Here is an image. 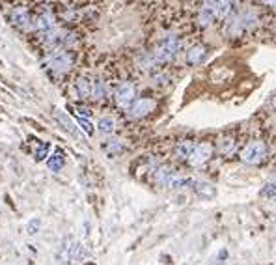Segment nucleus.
Wrapping results in <instances>:
<instances>
[{"mask_svg": "<svg viewBox=\"0 0 276 265\" xmlns=\"http://www.w3.org/2000/svg\"><path fill=\"white\" fill-rule=\"evenodd\" d=\"M259 25V17L254 12H244L241 15H233L230 21H228V34L230 36H239V34H244L256 28Z\"/></svg>", "mask_w": 276, "mask_h": 265, "instance_id": "f257e3e1", "label": "nucleus"}, {"mask_svg": "<svg viewBox=\"0 0 276 265\" xmlns=\"http://www.w3.org/2000/svg\"><path fill=\"white\" fill-rule=\"evenodd\" d=\"M43 66H45L47 69H51L54 75H64L75 66V54H73L71 51L60 49V51H56L54 54H51V58L47 60Z\"/></svg>", "mask_w": 276, "mask_h": 265, "instance_id": "f03ea898", "label": "nucleus"}, {"mask_svg": "<svg viewBox=\"0 0 276 265\" xmlns=\"http://www.w3.org/2000/svg\"><path fill=\"white\" fill-rule=\"evenodd\" d=\"M179 49H181V40H179L178 36L172 34V36L165 38V40L159 43L157 49L153 51V58L157 60V64H166V62L176 58Z\"/></svg>", "mask_w": 276, "mask_h": 265, "instance_id": "7ed1b4c3", "label": "nucleus"}, {"mask_svg": "<svg viewBox=\"0 0 276 265\" xmlns=\"http://www.w3.org/2000/svg\"><path fill=\"white\" fill-rule=\"evenodd\" d=\"M239 157H241V161L246 163V165H259V163H263L265 157H267V146H265V142H261V140H254V142L246 144V146L241 150Z\"/></svg>", "mask_w": 276, "mask_h": 265, "instance_id": "20e7f679", "label": "nucleus"}, {"mask_svg": "<svg viewBox=\"0 0 276 265\" xmlns=\"http://www.w3.org/2000/svg\"><path fill=\"white\" fill-rule=\"evenodd\" d=\"M12 23L15 27L25 30V32H30V30H36V17L30 14V10L25 6L14 8L12 10Z\"/></svg>", "mask_w": 276, "mask_h": 265, "instance_id": "39448f33", "label": "nucleus"}, {"mask_svg": "<svg viewBox=\"0 0 276 265\" xmlns=\"http://www.w3.org/2000/svg\"><path fill=\"white\" fill-rule=\"evenodd\" d=\"M157 108V101L152 99V97H142V99H136L129 108V118L132 119H140L146 118L148 114H152L153 110Z\"/></svg>", "mask_w": 276, "mask_h": 265, "instance_id": "423d86ee", "label": "nucleus"}, {"mask_svg": "<svg viewBox=\"0 0 276 265\" xmlns=\"http://www.w3.org/2000/svg\"><path fill=\"white\" fill-rule=\"evenodd\" d=\"M134 101H136V88H134V84L132 82L119 84L118 90H116V103H118V106L129 110Z\"/></svg>", "mask_w": 276, "mask_h": 265, "instance_id": "0eeeda50", "label": "nucleus"}, {"mask_svg": "<svg viewBox=\"0 0 276 265\" xmlns=\"http://www.w3.org/2000/svg\"><path fill=\"white\" fill-rule=\"evenodd\" d=\"M218 19V2H204L198 14V25L202 28L211 27Z\"/></svg>", "mask_w": 276, "mask_h": 265, "instance_id": "6e6552de", "label": "nucleus"}, {"mask_svg": "<svg viewBox=\"0 0 276 265\" xmlns=\"http://www.w3.org/2000/svg\"><path fill=\"white\" fill-rule=\"evenodd\" d=\"M211 157H213V146H211L209 142H202V144H196V146H194L191 157H189V163H191L192 166H202L205 165Z\"/></svg>", "mask_w": 276, "mask_h": 265, "instance_id": "1a4fd4ad", "label": "nucleus"}, {"mask_svg": "<svg viewBox=\"0 0 276 265\" xmlns=\"http://www.w3.org/2000/svg\"><path fill=\"white\" fill-rule=\"evenodd\" d=\"M54 118H56V121L60 123V127L64 129V131H67L71 137H77V139H82V135L79 132V127L73 123V119L67 116L66 112H62V110H54Z\"/></svg>", "mask_w": 276, "mask_h": 265, "instance_id": "9d476101", "label": "nucleus"}, {"mask_svg": "<svg viewBox=\"0 0 276 265\" xmlns=\"http://www.w3.org/2000/svg\"><path fill=\"white\" fill-rule=\"evenodd\" d=\"M205 56H207V47L205 45H194V47H191V49L187 51L185 60H187V64H189V66H198V64H202V62H204Z\"/></svg>", "mask_w": 276, "mask_h": 265, "instance_id": "9b49d317", "label": "nucleus"}, {"mask_svg": "<svg viewBox=\"0 0 276 265\" xmlns=\"http://www.w3.org/2000/svg\"><path fill=\"white\" fill-rule=\"evenodd\" d=\"M67 258L71 259V261H86V259L90 258V252L86 250V246L82 243H77V241H73L71 245H69V250H67Z\"/></svg>", "mask_w": 276, "mask_h": 265, "instance_id": "f8f14e48", "label": "nucleus"}, {"mask_svg": "<svg viewBox=\"0 0 276 265\" xmlns=\"http://www.w3.org/2000/svg\"><path fill=\"white\" fill-rule=\"evenodd\" d=\"M53 28H56V17H54L51 12H45V14L36 17V30H40V32L43 34L53 30Z\"/></svg>", "mask_w": 276, "mask_h": 265, "instance_id": "ddd939ff", "label": "nucleus"}, {"mask_svg": "<svg viewBox=\"0 0 276 265\" xmlns=\"http://www.w3.org/2000/svg\"><path fill=\"white\" fill-rule=\"evenodd\" d=\"M75 92H77V95H79L80 99H90L93 92V80L86 79V77L77 79V82H75Z\"/></svg>", "mask_w": 276, "mask_h": 265, "instance_id": "4468645a", "label": "nucleus"}, {"mask_svg": "<svg viewBox=\"0 0 276 265\" xmlns=\"http://www.w3.org/2000/svg\"><path fill=\"white\" fill-rule=\"evenodd\" d=\"M174 176H176V174H174V168H170L168 165L157 166L155 172H153V179H155L157 185H168Z\"/></svg>", "mask_w": 276, "mask_h": 265, "instance_id": "2eb2a0df", "label": "nucleus"}, {"mask_svg": "<svg viewBox=\"0 0 276 265\" xmlns=\"http://www.w3.org/2000/svg\"><path fill=\"white\" fill-rule=\"evenodd\" d=\"M192 187H194L198 196H202V198H213L217 194L215 187L211 185V183H207V181H192Z\"/></svg>", "mask_w": 276, "mask_h": 265, "instance_id": "dca6fc26", "label": "nucleus"}, {"mask_svg": "<svg viewBox=\"0 0 276 265\" xmlns=\"http://www.w3.org/2000/svg\"><path fill=\"white\" fill-rule=\"evenodd\" d=\"M194 142H191V140H181L178 146H176V150H174V153H176V157L178 159H189L191 157L192 150H194Z\"/></svg>", "mask_w": 276, "mask_h": 265, "instance_id": "f3484780", "label": "nucleus"}, {"mask_svg": "<svg viewBox=\"0 0 276 265\" xmlns=\"http://www.w3.org/2000/svg\"><path fill=\"white\" fill-rule=\"evenodd\" d=\"M103 150H105L106 155H118L119 152H123V142L119 139H110L106 140L105 144H103Z\"/></svg>", "mask_w": 276, "mask_h": 265, "instance_id": "a211bd4d", "label": "nucleus"}, {"mask_svg": "<svg viewBox=\"0 0 276 265\" xmlns=\"http://www.w3.org/2000/svg\"><path fill=\"white\" fill-rule=\"evenodd\" d=\"M47 166H49V170H53V172H60V170L64 168V153L58 150L53 157L47 159Z\"/></svg>", "mask_w": 276, "mask_h": 265, "instance_id": "6ab92c4d", "label": "nucleus"}, {"mask_svg": "<svg viewBox=\"0 0 276 265\" xmlns=\"http://www.w3.org/2000/svg\"><path fill=\"white\" fill-rule=\"evenodd\" d=\"M97 129L101 132H105V135H110V132L116 131V121L110 116H105V118H101L97 121Z\"/></svg>", "mask_w": 276, "mask_h": 265, "instance_id": "aec40b11", "label": "nucleus"}, {"mask_svg": "<svg viewBox=\"0 0 276 265\" xmlns=\"http://www.w3.org/2000/svg\"><path fill=\"white\" fill-rule=\"evenodd\" d=\"M106 95V82L103 79H95L93 80V92H92V97L93 99H103Z\"/></svg>", "mask_w": 276, "mask_h": 265, "instance_id": "412c9836", "label": "nucleus"}, {"mask_svg": "<svg viewBox=\"0 0 276 265\" xmlns=\"http://www.w3.org/2000/svg\"><path fill=\"white\" fill-rule=\"evenodd\" d=\"M191 183H192V179L183 178V176H174V178L170 179L168 187H170V189H185V187H189Z\"/></svg>", "mask_w": 276, "mask_h": 265, "instance_id": "4be33fe9", "label": "nucleus"}, {"mask_svg": "<svg viewBox=\"0 0 276 265\" xmlns=\"http://www.w3.org/2000/svg\"><path fill=\"white\" fill-rule=\"evenodd\" d=\"M79 43V34L77 32H69L67 30L66 34V40H64V43H62V49L64 51H69V49H73V47Z\"/></svg>", "mask_w": 276, "mask_h": 265, "instance_id": "5701e85b", "label": "nucleus"}, {"mask_svg": "<svg viewBox=\"0 0 276 265\" xmlns=\"http://www.w3.org/2000/svg\"><path fill=\"white\" fill-rule=\"evenodd\" d=\"M261 196L267 200H276V183H267L261 189Z\"/></svg>", "mask_w": 276, "mask_h": 265, "instance_id": "b1692460", "label": "nucleus"}, {"mask_svg": "<svg viewBox=\"0 0 276 265\" xmlns=\"http://www.w3.org/2000/svg\"><path fill=\"white\" fill-rule=\"evenodd\" d=\"M49 150H51V144H49V142H41L40 146H38V150H36V161L45 159V155L49 153Z\"/></svg>", "mask_w": 276, "mask_h": 265, "instance_id": "393cba45", "label": "nucleus"}, {"mask_svg": "<svg viewBox=\"0 0 276 265\" xmlns=\"http://www.w3.org/2000/svg\"><path fill=\"white\" fill-rule=\"evenodd\" d=\"M41 230V220L36 217V219H30V222H28L27 226V232L30 233V235H36V233Z\"/></svg>", "mask_w": 276, "mask_h": 265, "instance_id": "a878e982", "label": "nucleus"}, {"mask_svg": "<svg viewBox=\"0 0 276 265\" xmlns=\"http://www.w3.org/2000/svg\"><path fill=\"white\" fill-rule=\"evenodd\" d=\"M77 123H79L80 129H82L86 135H93V123L88 118H79L77 119Z\"/></svg>", "mask_w": 276, "mask_h": 265, "instance_id": "bb28decb", "label": "nucleus"}, {"mask_svg": "<svg viewBox=\"0 0 276 265\" xmlns=\"http://www.w3.org/2000/svg\"><path fill=\"white\" fill-rule=\"evenodd\" d=\"M233 144H235L233 139H222L220 140V144H218V148H220L224 153H230L231 150H233Z\"/></svg>", "mask_w": 276, "mask_h": 265, "instance_id": "cd10ccee", "label": "nucleus"}, {"mask_svg": "<svg viewBox=\"0 0 276 265\" xmlns=\"http://www.w3.org/2000/svg\"><path fill=\"white\" fill-rule=\"evenodd\" d=\"M62 17H64V19H66V21H69V23H73V21H77V19H79V12H75L73 8H67L66 12L62 14Z\"/></svg>", "mask_w": 276, "mask_h": 265, "instance_id": "c85d7f7f", "label": "nucleus"}, {"mask_svg": "<svg viewBox=\"0 0 276 265\" xmlns=\"http://www.w3.org/2000/svg\"><path fill=\"white\" fill-rule=\"evenodd\" d=\"M226 258H228V252L220 250V252H218V256H215V261H213L211 265H222L224 261H226Z\"/></svg>", "mask_w": 276, "mask_h": 265, "instance_id": "c756f323", "label": "nucleus"}, {"mask_svg": "<svg viewBox=\"0 0 276 265\" xmlns=\"http://www.w3.org/2000/svg\"><path fill=\"white\" fill-rule=\"evenodd\" d=\"M155 84H157V86L168 84V75H166V73H159V75H155Z\"/></svg>", "mask_w": 276, "mask_h": 265, "instance_id": "7c9ffc66", "label": "nucleus"}, {"mask_svg": "<svg viewBox=\"0 0 276 265\" xmlns=\"http://www.w3.org/2000/svg\"><path fill=\"white\" fill-rule=\"evenodd\" d=\"M272 106H274V108H276V97H274V99H272Z\"/></svg>", "mask_w": 276, "mask_h": 265, "instance_id": "2f4dec72", "label": "nucleus"}, {"mask_svg": "<svg viewBox=\"0 0 276 265\" xmlns=\"http://www.w3.org/2000/svg\"><path fill=\"white\" fill-rule=\"evenodd\" d=\"M270 6H272V8H274V10H276V2H272V4H270Z\"/></svg>", "mask_w": 276, "mask_h": 265, "instance_id": "473e14b6", "label": "nucleus"}]
</instances>
